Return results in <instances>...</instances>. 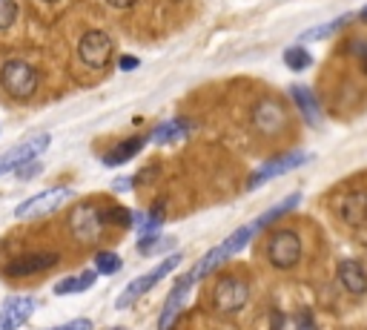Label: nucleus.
<instances>
[{"mask_svg": "<svg viewBox=\"0 0 367 330\" xmlns=\"http://www.w3.org/2000/svg\"><path fill=\"white\" fill-rule=\"evenodd\" d=\"M258 233V224L256 221H250V224H244L241 230H236L230 238H224L221 244H218V247H212L204 258H198V264H195V268L190 270V276H192V282H198L201 276H207V273H212L215 268H221V264L227 261V258H233L239 250H244L250 241H253V236Z\"/></svg>", "mask_w": 367, "mask_h": 330, "instance_id": "1", "label": "nucleus"}, {"mask_svg": "<svg viewBox=\"0 0 367 330\" xmlns=\"http://www.w3.org/2000/svg\"><path fill=\"white\" fill-rule=\"evenodd\" d=\"M0 84L15 101H29L38 92V72L26 60H6L4 70H0Z\"/></svg>", "mask_w": 367, "mask_h": 330, "instance_id": "2", "label": "nucleus"}, {"mask_svg": "<svg viewBox=\"0 0 367 330\" xmlns=\"http://www.w3.org/2000/svg\"><path fill=\"white\" fill-rule=\"evenodd\" d=\"M267 258L275 270H292L302 258V238L296 230H275L267 241Z\"/></svg>", "mask_w": 367, "mask_h": 330, "instance_id": "3", "label": "nucleus"}, {"mask_svg": "<svg viewBox=\"0 0 367 330\" xmlns=\"http://www.w3.org/2000/svg\"><path fill=\"white\" fill-rule=\"evenodd\" d=\"M49 144H52V136H49V132H38V136L26 138L23 144H15L9 153L0 155V178H4L6 172L21 170V167L29 164V161H35L38 155H43V153L49 150Z\"/></svg>", "mask_w": 367, "mask_h": 330, "instance_id": "4", "label": "nucleus"}, {"mask_svg": "<svg viewBox=\"0 0 367 330\" xmlns=\"http://www.w3.org/2000/svg\"><path fill=\"white\" fill-rule=\"evenodd\" d=\"M178 264H181V255L175 253V255L164 258V261L158 264V268H155L153 273H143V276L132 279V282H129V285L124 287V293H121V296L115 299V307H118V310L129 307V304H132V302H135L138 296H143L146 290H153V287H155V285H158V282H161V279H164V276H167L170 270H175V268H178Z\"/></svg>", "mask_w": 367, "mask_h": 330, "instance_id": "5", "label": "nucleus"}, {"mask_svg": "<svg viewBox=\"0 0 367 330\" xmlns=\"http://www.w3.org/2000/svg\"><path fill=\"white\" fill-rule=\"evenodd\" d=\"M69 198H72L69 187H55V189H46V192H38V195L26 198L23 204H18L15 216L18 219H43V216L55 213L57 207H63Z\"/></svg>", "mask_w": 367, "mask_h": 330, "instance_id": "6", "label": "nucleus"}, {"mask_svg": "<svg viewBox=\"0 0 367 330\" xmlns=\"http://www.w3.org/2000/svg\"><path fill=\"white\" fill-rule=\"evenodd\" d=\"M247 299H250V285L236 276L218 279V285L212 290V302H215L218 313H239L247 304Z\"/></svg>", "mask_w": 367, "mask_h": 330, "instance_id": "7", "label": "nucleus"}, {"mask_svg": "<svg viewBox=\"0 0 367 330\" xmlns=\"http://www.w3.org/2000/svg\"><path fill=\"white\" fill-rule=\"evenodd\" d=\"M112 38L106 35V32H101V29H89L84 38H81V43H78V55H81V60L87 63V66H92V70H104V66H109V60H112Z\"/></svg>", "mask_w": 367, "mask_h": 330, "instance_id": "8", "label": "nucleus"}, {"mask_svg": "<svg viewBox=\"0 0 367 330\" xmlns=\"http://www.w3.org/2000/svg\"><path fill=\"white\" fill-rule=\"evenodd\" d=\"M307 161H310V155H307V153H287V155H278V158L267 161L264 167H258V170L250 175L247 189H258V187H261V184H267L270 178L284 175V172H290V170H299V167H305Z\"/></svg>", "mask_w": 367, "mask_h": 330, "instance_id": "9", "label": "nucleus"}, {"mask_svg": "<svg viewBox=\"0 0 367 330\" xmlns=\"http://www.w3.org/2000/svg\"><path fill=\"white\" fill-rule=\"evenodd\" d=\"M72 233H75L81 241H98L101 238V230H104V213L95 207V204H78L72 210Z\"/></svg>", "mask_w": 367, "mask_h": 330, "instance_id": "10", "label": "nucleus"}, {"mask_svg": "<svg viewBox=\"0 0 367 330\" xmlns=\"http://www.w3.org/2000/svg\"><path fill=\"white\" fill-rule=\"evenodd\" d=\"M192 287V276L187 273V276H181L175 285H172V290H170V296H167V302H164V310H161V321H158V330H172L175 327V321H178V316H181V310H184V302H187V290Z\"/></svg>", "mask_w": 367, "mask_h": 330, "instance_id": "11", "label": "nucleus"}, {"mask_svg": "<svg viewBox=\"0 0 367 330\" xmlns=\"http://www.w3.org/2000/svg\"><path fill=\"white\" fill-rule=\"evenodd\" d=\"M253 123L264 132V136H275V132H281L287 123V112L278 101H261L253 109Z\"/></svg>", "mask_w": 367, "mask_h": 330, "instance_id": "12", "label": "nucleus"}, {"mask_svg": "<svg viewBox=\"0 0 367 330\" xmlns=\"http://www.w3.org/2000/svg\"><path fill=\"white\" fill-rule=\"evenodd\" d=\"M57 253H38V255H23V258H15L9 268H6V273L12 276V279H18V276H32V273H40V270H49V268H55L57 264Z\"/></svg>", "mask_w": 367, "mask_h": 330, "instance_id": "13", "label": "nucleus"}, {"mask_svg": "<svg viewBox=\"0 0 367 330\" xmlns=\"http://www.w3.org/2000/svg\"><path fill=\"white\" fill-rule=\"evenodd\" d=\"M32 313H35V302L29 296L9 299L4 304V310H0V330H18Z\"/></svg>", "mask_w": 367, "mask_h": 330, "instance_id": "14", "label": "nucleus"}, {"mask_svg": "<svg viewBox=\"0 0 367 330\" xmlns=\"http://www.w3.org/2000/svg\"><path fill=\"white\" fill-rule=\"evenodd\" d=\"M339 219L350 227L367 224V195L364 192H350L339 202Z\"/></svg>", "mask_w": 367, "mask_h": 330, "instance_id": "15", "label": "nucleus"}, {"mask_svg": "<svg viewBox=\"0 0 367 330\" xmlns=\"http://www.w3.org/2000/svg\"><path fill=\"white\" fill-rule=\"evenodd\" d=\"M339 282H341V287L347 290V293H353V296H361V293H367V273H364V268L358 261H341L339 264Z\"/></svg>", "mask_w": 367, "mask_h": 330, "instance_id": "16", "label": "nucleus"}, {"mask_svg": "<svg viewBox=\"0 0 367 330\" xmlns=\"http://www.w3.org/2000/svg\"><path fill=\"white\" fill-rule=\"evenodd\" d=\"M290 98L296 101V106H299V112L305 115V121L307 123H319L322 121V106H319V101H316V95L307 89V87H302V84H296V87H290Z\"/></svg>", "mask_w": 367, "mask_h": 330, "instance_id": "17", "label": "nucleus"}, {"mask_svg": "<svg viewBox=\"0 0 367 330\" xmlns=\"http://www.w3.org/2000/svg\"><path fill=\"white\" fill-rule=\"evenodd\" d=\"M95 279H98V273H95V270H87V273H81V276H69V279H60V282L55 285V293H57V296L84 293V290H89V287L95 285Z\"/></svg>", "mask_w": 367, "mask_h": 330, "instance_id": "18", "label": "nucleus"}, {"mask_svg": "<svg viewBox=\"0 0 367 330\" xmlns=\"http://www.w3.org/2000/svg\"><path fill=\"white\" fill-rule=\"evenodd\" d=\"M187 129H190V121H167L161 123L155 132H153V141L155 144H172V141H181L187 136Z\"/></svg>", "mask_w": 367, "mask_h": 330, "instance_id": "19", "label": "nucleus"}, {"mask_svg": "<svg viewBox=\"0 0 367 330\" xmlns=\"http://www.w3.org/2000/svg\"><path fill=\"white\" fill-rule=\"evenodd\" d=\"M143 144H146V138H129V141H124V144H118L106 158H104V164L106 167H115V164H126L132 155H138L141 150H143Z\"/></svg>", "mask_w": 367, "mask_h": 330, "instance_id": "20", "label": "nucleus"}, {"mask_svg": "<svg viewBox=\"0 0 367 330\" xmlns=\"http://www.w3.org/2000/svg\"><path fill=\"white\" fill-rule=\"evenodd\" d=\"M350 18L353 15H341V18H336V21H330V23H322V26H313V29H307V32H302V43H307V40H324V38H330V35H336L339 29H344L347 23H350Z\"/></svg>", "mask_w": 367, "mask_h": 330, "instance_id": "21", "label": "nucleus"}, {"mask_svg": "<svg viewBox=\"0 0 367 330\" xmlns=\"http://www.w3.org/2000/svg\"><path fill=\"white\" fill-rule=\"evenodd\" d=\"M299 202H302V195H299V192H292V195H287V198H284V202H281V204H275V207H270V210H267L264 216H258V219H256V224H258V230H264L267 224H273L275 219H281L284 213H290V210H292V207H296Z\"/></svg>", "mask_w": 367, "mask_h": 330, "instance_id": "22", "label": "nucleus"}, {"mask_svg": "<svg viewBox=\"0 0 367 330\" xmlns=\"http://www.w3.org/2000/svg\"><path fill=\"white\" fill-rule=\"evenodd\" d=\"M284 63H287V70H292V72H305L307 66L313 63V57H310V52L305 46H290L284 52Z\"/></svg>", "mask_w": 367, "mask_h": 330, "instance_id": "23", "label": "nucleus"}, {"mask_svg": "<svg viewBox=\"0 0 367 330\" xmlns=\"http://www.w3.org/2000/svg\"><path fill=\"white\" fill-rule=\"evenodd\" d=\"M121 255H115V253H106V250H101L98 255H95V270L98 273H104V276H115L118 270H121Z\"/></svg>", "mask_w": 367, "mask_h": 330, "instance_id": "24", "label": "nucleus"}, {"mask_svg": "<svg viewBox=\"0 0 367 330\" xmlns=\"http://www.w3.org/2000/svg\"><path fill=\"white\" fill-rule=\"evenodd\" d=\"M164 221V210L161 207H155L150 216L146 213H138V216H132V224L141 230V233H153V230H158V224Z\"/></svg>", "mask_w": 367, "mask_h": 330, "instance_id": "25", "label": "nucleus"}, {"mask_svg": "<svg viewBox=\"0 0 367 330\" xmlns=\"http://www.w3.org/2000/svg\"><path fill=\"white\" fill-rule=\"evenodd\" d=\"M18 18V4L15 0H0V29H9Z\"/></svg>", "mask_w": 367, "mask_h": 330, "instance_id": "26", "label": "nucleus"}, {"mask_svg": "<svg viewBox=\"0 0 367 330\" xmlns=\"http://www.w3.org/2000/svg\"><path fill=\"white\" fill-rule=\"evenodd\" d=\"M170 244H175V238H143V241H141V253H143V255H153V253H158V250H167Z\"/></svg>", "mask_w": 367, "mask_h": 330, "instance_id": "27", "label": "nucleus"}, {"mask_svg": "<svg viewBox=\"0 0 367 330\" xmlns=\"http://www.w3.org/2000/svg\"><path fill=\"white\" fill-rule=\"evenodd\" d=\"M104 221H118V227H132V213L124 207H112L104 213Z\"/></svg>", "mask_w": 367, "mask_h": 330, "instance_id": "28", "label": "nucleus"}, {"mask_svg": "<svg viewBox=\"0 0 367 330\" xmlns=\"http://www.w3.org/2000/svg\"><path fill=\"white\" fill-rule=\"evenodd\" d=\"M52 330H92V321L89 319H75V321H69V324L52 327Z\"/></svg>", "mask_w": 367, "mask_h": 330, "instance_id": "29", "label": "nucleus"}, {"mask_svg": "<svg viewBox=\"0 0 367 330\" xmlns=\"http://www.w3.org/2000/svg\"><path fill=\"white\" fill-rule=\"evenodd\" d=\"M138 63H141L138 57H132V55H124L118 66H121V70H124V72H132V70H138Z\"/></svg>", "mask_w": 367, "mask_h": 330, "instance_id": "30", "label": "nucleus"}, {"mask_svg": "<svg viewBox=\"0 0 367 330\" xmlns=\"http://www.w3.org/2000/svg\"><path fill=\"white\" fill-rule=\"evenodd\" d=\"M106 4H109L112 9H132L138 0H106Z\"/></svg>", "mask_w": 367, "mask_h": 330, "instance_id": "31", "label": "nucleus"}, {"mask_svg": "<svg viewBox=\"0 0 367 330\" xmlns=\"http://www.w3.org/2000/svg\"><path fill=\"white\" fill-rule=\"evenodd\" d=\"M296 330H319V327L313 324V319H310V316H305V319L299 321V327H296Z\"/></svg>", "mask_w": 367, "mask_h": 330, "instance_id": "32", "label": "nucleus"}, {"mask_svg": "<svg viewBox=\"0 0 367 330\" xmlns=\"http://www.w3.org/2000/svg\"><path fill=\"white\" fill-rule=\"evenodd\" d=\"M358 55H361V70L367 72V46H361V49H358Z\"/></svg>", "mask_w": 367, "mask_h": 330, "instance_id": "33", "label": "nucleus"}, {"mask_svg": "<svg viewBox=\"0 0 367 330\" xmlns=\"http://www.w3.org/2000/svg\"><path fill=\"white\" fill-rule=\"evenodd\" d=\"M358 21H361V23H367V6H364V9L358 12Z\"/></svg>", "mask_w": 367, "mask_h": 330, "instance_id": "34", "label": "nucleus"}, {"mask_svg": "<svg viewBox=\"0 0 367 330\" xmlns=\"http://www.w3.org/2000/svg\"><path fill=\"white\" fill-rule=\"evenodd\" d=\"M43 4H55V0H43Z\"/></svg>", "mask_w": 367, "mask_h": 330, "instance_id": "35", "label": "nucleus"}, {"mask_svg": "<svg viewBox=\"0 0 367 330\" xmlns=\"http://www.w3.org/2000/svg\"><path fill=\"white\" fill-rule=\"evenodd\" d=\"M112 330H124V327H112Z\"/></svg>", "mask_w": 367, "mask_h": 330, "instance_id": "36", "label": "nucleus"}]
</instances>
